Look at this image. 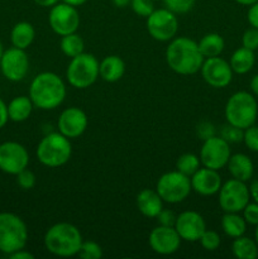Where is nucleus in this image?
I'll use <instances>...</instances> for the list:
<instances>
[{"mask_svg":"<svg viewBox=\"0 0 258 259\" xmlns=\"http://www.w3.org/2000/svg\"><path fill=\"white\" fill-rule=\"evenodd\" d=\"M204 56L195 40L187 37L174 38L166 50V62L179 75H194L201 70Z\"/></svg>","mask_w":258,"mask_h":259,"instance_id":"obj_1","label":"nucleus"},{"mask_svg":"<svg viewBox=\"0 0 258 259\" xmlns=\"http://www.w3.org/2000/svg\"><path fill=\"white\" fill-rule=\"evenodd\" d=\"M29 98L35 108L53 110L65 100L66 85L55 72H42L30 82Z\"/></svg>","mask_w":258,"mask_h":259,"instance_id":"obj_2","label":"nucleus"},{"mask_svg":"<svg viewBox=\"0 0 258 259\" xmlns=\"http://www.w3.org/2000/svg\"><path fill=\"white\" fill-rule=\"evenodd\" d=\"M46 249L57 257H73L80 252L82 235L75 225L70 223H57L45 234Z\"/></svg>","mask_w":258,"mask_h":259,"instance_id":"obj_3","label":"nucleus"},{"mask_svg":"<svg viewBox=\"0 0 258 259\" xmlns=\"http://www.w3.org/2000/svg\"><path fill=\"white\" fill-rule=\"evenodd\" d=\"M258 115V104L254 96L247 91H238L233 94L225 105L227 123L247 129L255 123Z\"/></svg>","mask_w":258,"mask_h":259,"instance_id":"obj_4","label":"nucleus"},{"mask_svg":"<svg viewBox=\"0 0 258 259\" xmlns=\"http://www.w3.org/2000/svg\"><path fill=\"white\" fill-rule=\"evenodd\" d=\"M28 228L24 220L13 212H0V252L10 255L25 248Z\"/></svg>","mask_w":258,"mask_h":259,"instance_id":"obj_5","label":"nucleus"},{"mask_svg":"<svg viewBox=\"0 0 258 259\" xmlns=\"http://www.w3.org/2000/svg\"><path fill=\"white\" fill-rule=\"evenodd\" d=\"M37 158L43 166L56 168L67 163L72 154L70 139L61 133H50L40 139L37 147Z\"/></svg>","mask_w":258,"mask_h":259,"instance_id":"obj_6","label":"nucleus"},{"mask_svg":"<svg viewBox=\"0 0 258 259\" xmlns=\"http://www.w3.org/2000/svg\"><path fill=\"white\" fill-rule=\"evenodd\" d=\"M66 77L73 88L80 90L90 88L99 77V62L95 56L83 52L71 58L66 71Z\"/></svg>","mask_w":258,"mask_h":259,"instance_id":"obj_7","label":"nucleus"},{"mask_svg":"<svg viewBox=\"0 0 258 259\" xmlns=\"http://www.w3.org/2000/svg\"><path fill=\"white\" fill-rule=\"evenodd\" d=\"M191 180L189 176L176 171L162 175L156 185V191L164 202L179 204L186 200L191 192Z\"/></svg>","mask_w":258,"mask_h":259,"instance_id":"obj_8","label":"nucleus"},{"mask_svg":"<svg viewBox=\"0 0 258 259\" xmlns=\"http://www.w3.org/2000/svg\"><path fill=\"white\" fill-rule=\"evenodd\" d=\"M219 205L225 212H240L249 202V189L245 182L228 180L219 190Z\"/></svg>","mask_w":258,"mask_h":259,"instance_id":"obj_9","label":"nucleus"},{"mask_svg":"<svg viewBox=\"0 0 258 259\" xmlns=\"http://www.w3.org/2000/svg\"><path fill=\"white\" fill-rule=\"evenodd\" d=\"M147 30L153 39L168 42L174 39L179 30V19L176 14L168 9L153 10V13L147 17Z\"/></svg>","mask_w":258,"mask_h":259,"instance_id":"obj_10","label":"nucleus"},{"mask_svg":"<svg viewBox=\"0 0 258 259\" xmlns=\"http://www.w3.org/2000/svg\"><path fill=\"white\" fill-rule=\"evenodd\" d=\"M230 156L229 143L222 137L214 136L205 139L200 149V162L202 166L217 171L227 166Z\"/></svg>","mask_w":258,"mask_h":259,"instance_id":"obj_11","label":"nucleus"},{"mask_svg":"<svg viewBox=\"0 0 258 259\" xmlns=\"http://www.w3.org/2000/svg\"><path fill=\"white\" fill-rule=\"evenodd\" d=\"M51 28L56 34L67 35L75 33L80 27V14L73 5L67 3H57L55 7L51 8L50 17H48Z\"/></svg>","mask_w":258,"mask_h":259,"instance_id":"obj_12","label":"nucleus"},{"mask_svg":"<svg viewBox=\"0 0 258 259\" xmlns=\"http://www.w3.org/2000/svg\"><path fill=\"white\" fill-rule=\"evenodd\" d=\"M29 163L27 148L18 142L8 141L0 144V169L8 175L17 176Z\"/></svg>","mask_w":258,"mask_h":259,"instance_id":"obj_13","label":"nucleus"},{"mask_svg":"<svg viewBox=\"0 0 258 259\" xmlns=\"http://www.w3.org/2000/svg\"><path fill=\"white\" fill-rule=\"evenodd\" d=\"M0 71L3 76L12 82L22 81L29 71V58L25 50L12 47L4 51L0 60Z\"/></svg>","mask_w":258,"mask_h":259,"instance_id":"obj_14","label":"nucleus"},{"mask_svg":"<svg viewBox=\"0 0 258 259\" xmlns=\"http://www.w3.org/2000/svg\"><path fill=\"white\" fill-rule=\"evenodd\" d=\"M202 78L207 85L214 89L227 88L233 80V70L230 63L227 62L224 58L217 57L205 58L201 66Z\"/></svg>","mask_w":258,"mask_h":259,"instance_id":"obj_15","label":"nucleus"},{"mask_svg":"<svg viewBox=\"0 0 258 259\" xmlns=\"http://www.w3.org/2000/svg\"><path fill=\"white\" fill-rule=\"evenodd\" d=\"M181 240L175 227H162V225L154 228L148 238L152 250L161 255H171L176 253L180 249Z\"/></svg>","mask_w":258,"mask_h":259,"instance_id":"obj_16","label":"nucleus"},{"mask_svg":"<svg viewBox=\"0 0 258 259\" xmlns=\"http://www.w3.org/2000/svg\"><path fill=\"white\" fill-rule=\"evenodd\" d=\"M175 229L185 242H199L201 235L206 230V223L199 212L189 210L181 212L176 218Z\"/></svg>","mask_w":258,"mask_h":259,"instance_id":"obj_17","label":"nucleus"},{"mask_svg":"<svg viewBox=\"0 0 258 259\" xmlns=\"http://www.w3.org/2000/svg\"><path fill=\"white\" fill-rule=\"evenodd\" d=\"M88 116L80 108L65 109L58 118V131L68 139L78 138L88 128Z\"/></svg>","mask_w":258,"mask_h":259,"instance_id":"obj_18","label":"nucleus"},{"mask_svg":"<svg viewBox=\"0 0 258 259\" xmlns=\"http://www.w3.org/2000/svg\"><path fill=\"white\" fill-rule=\"evenodd\" d=\"M191 187L201 196H212L218 194L222 187V177L217 169L202 167L191 176Z\"/></svg>","mask_w":258,"mask_h":259,"instance_id":"obj_19","label":"nucleus"},{"mask_svg":"<svg viewBox=\"0 0 258 259\" xmlns=\"http://www.w3.org/2000/svg\"><path fill=\"white\" fill-rule=\"evenodd\" d=\"M137 207L144 217L156 218L163 209V200L154 190L144 189L137 195Z\"/></svg>","mask_w":258,"mask_h":259,"instance_id":"obj_20","label":"nucleus"},{"mask_svg":"<svg viewBox=\"0 0 258 259\" xmlns=\"http://www.w3.org/2000/svg\"><path fill=\"white\" fill-rule=\"evenodd\" d=\"M228 171L232 175L233 179L239 180V181L247 182L249 181L254 174V166L253 162L247 154L237 153L230 156L229 161L227 163Z\"/></svg>","mask_w":258,"mask_h":259,"instance_id":"obj_21","label":"nucleus"},{"mask_svg":"<svg viewBox=\"0 0 258 259\" xmlns=\"http://www.w3.org/2000/svg\"><path fill=\"white\" fill-rule=\"evenodd\" d=\"M125 72V63L119 56H106L99 63V76L106 82H116Z\"/></svg>","mask_w":258,"mask_h":259,"instance_id":"obj_22","label":"nucleus"},{"mask_svg":"<svg viewBox=\"0 0 258 259\" xmlns=\"http://www.w3.org/2000/svg\"><path fill=\"white\" fill-rule=\"evenodd\" d=\"M33 103L29 96H17L8 104V115L9 120L14 123H22L30 116L33 111Z\"/></svg>","mask_w":258,"mask_h":259,"instance_id":"obj_23","label":"nucleus"},{"mask_svg":"<svg viewBox=\"0 0 258 259\" xmlns=\"http://www.w3.org/2000/svg\"><path fill=\"white\" fill-rule=\"evenodd\" d=\"M34 37V27L28 22L17 23L10 32V40H12L13 47L20 48V50H27L33 43Z\"/></svg>","mask_w":258,"mask_h":259,"instance_id":"obj_24","label":"nucleus"},{"mask_svg":"<svg viewBox=\"0 0 258 259\" xmlns=\"http://www.w3.org/2000/svg\"><path fill=\"white\" fill-rule=\"evenodd\" d=\"M229 63L233 72L238 73V75H244V73L249 72L253 68V66H254V51L248 50L245 47L238 48V50L234 51L232 57H230Z\"/></svg>","mask_w":258,"mask_h":259,"instance_id":"obj_25","label":"nucleus"},{"mask_svg":"<svg viewBox=\"0 0 258 259\" xmlns=\"http://www.w3.org/2000/svg\"><path fill=\"white\" fill-rule=\"evenodd\" d=\"M197 46H199V50L204 58H209L222 55L225 47V42L222 35L218 33H209L200 39Z\"/></svg>","mask_w":258,"mask_h":259,"instance_id":"obj_26","label":"nucleus"},{"mask_svg":"<svg viewBox=\"0 0 258 259\" xmlns=\"http://www.w3.org/2000/svg\"><path fill=\"white\" fill-rule=\"evenodd\" d=\"M222 228L228 237L238 238L244 235L247 223L244 218L238 215V212H225L222 218Z\"/></svg>","mask_w":258,"mask_h":259,"instance_id":"obj_27","label":"nucleus"},{"mask_svg":"<svg viewBox=\"0 0 258 259\" xmlns=\"http://www.w3.org/2000/svg\"><path fill=\"white\" fill-rule=\"evenodd\" d=\"M232 252L238 259H255L258 257V244L250 238L242 235V237L234 238Z\"/></svg>","mask_w":258,"mask_h":259,"instance_id":"obj_28","label":"nucleus"},{"mask_svg":"<svg viewBox=\"0 0 258 259\" xmlns=\"http://www.w3.org/2000/svg\"><path fill=\"white\" fill-rule=\"evenodd\" d=\"M60 48L62 53L67 57L73 58L76 56L83 53V48H85V43L83 39L78 34L71 33V34L63 35L62 39L60 42Z\"/></svg>","mask_w":258,"mask_h":259,"instance_id":"obj_29","label":"nucleus"},{"mask_svg":"<svg viewBox=\"0 0 258 259\" xmlns=\"http://www.w3.org/2000/svg\"><path fill=\"white\" fill-rule=\"evenodd\" d=\"M200 158L194 153H185L177 158L176 169L186 176L191 177L200 168Z\"/></svg>","mask_w":258,"mask_h":259,"instance_id":"obj_30","label":"nucleus"},{"mask_svg":"<svg viewBox=\"0 0 258 259\" xmlns=\"http://www.w3.org/2000/svg\"><path fill=\"white\" fill-rule=\"evenodd\" d=\"M77 255L82 259H100L103 257V249L96 242L88 240V242H82Z\"/></svg>","mask_w":258,"mask_h":259,"instance_id":"obj_31","label":"nucleus"},{"mask_svg":"<svg viewBox=\"0 0 258 259\" xmlns=\"http://www.w3.org/2000/svg\"><path fill=\"white\" fill-rule=\"evenodd\" d=\"M243 136H244V129H240L229 123L223 125L222 131H220V137L229 144L243 142Z\"/></svg>","mask_w":258,"mask_h":259,"instance_id":"obj_32","label":"nucleus"},{"mask_svg":"<svg viewBox=\"0 0 258 259\" xmlns=\"http://www.w3.org/2000/svg\"><path fill=\"white\" fill-rule=\"evenodd\" d=\"M196 0H163L166 9L175 14H185L194 8Z\"/></svg>","mask_w":258,"mask_h":259,"instance_id":"obj_33","label":"nucleus"},{"mask_svg":"<svg viewBox=\"0 0 258 259\" xmlns=\"http://www.w3.org/2000/svg\"><path fill=\"white\" fill-rule=\"evenodd\" d=\"M200 243H201L204 249L209 250V252H214L220 245V235L215 230L206 229L204 234L201 235V238H200Z\"/></svg>","mask_w":258,"mask_h":259,"instance_id":"obj_34","label":"nucleus"},{"mask_svg":"<svg viewBox=\"0 0 258 259\" xmlns=\"http://www.w3.org/2000/svg\"><path fill=\"white\" fill-rule=\"evenodd\" d=\"M131 8L138 17H149L153 13V0H132Z\"/></svg>","mask_w":258,"mask_h":259,"instance_id":"obj_35","label":"nucleus"},{"mask_svg":"<svg viewBox=\"0 0 258 259\" xmlns=\"http://www.w3.org/2000/svg\"><path fill=\"white\" fill-rule=\"evenodd\" d=\"M243 142L247 146V148L252 152H258V126L250 125L244 129V136H243Z\"/></svg>","mask_w":258,"mask_h":259,"instance_id":"obj_36","label":"nucleus"},{"mask_svg":"<svg viewBox=\"0 0 258 259\" xmlns=\"http://www.w3.org/2000/svg\"><path fill=\"white\" fill-rule=\"evenodd\" d=\"M35 175L28 168L23 169L17 175V184L20 189L30 190L35 186Z\"/></svg>","mask_w":258,"mask_h":259,"instance_id":"obj_37","label":"nucleus"},{"mask_svg":"<svg viewBox=\"0 0 258 259\" xmlns=\"http://www.w3.org/2000/svg\"><path fill=\"white\" fill-rule=\"evenodd\" d=\"M242 45H243V47L248 48V50H252V51L258 50V29L257 28L252 27L243 33Z\"/></svg>","mask_w":258,"mask_h":259,"instance_id":"obj_38","label":"nucleus"},{"mask_svg":"<svg viewBox=\"0 0 258 259\" xmlns=\"http://www.w3.org/2000/svg\"><path fill=\"white\" fill-rule=\"evenodd\" d=\"M243 218L245 223L250 225H258V204L257 202H248L243 209Z\"/></svg>","mask_w":258,"mask_h":259,"instance_id":"obj_39","label":"nucleus"},{"mask_svg":"<svg viewBox=\"0 0 258 259\" xmlns=\"http://www.w3.org/2000/svg\"><path fill=\"white\" fill-rule=\"evenodd\" d=\"M176 215H175L174 211L171 210L162 209L159 211V214L157 215L156 219L158 222L159 225L162 227H175V223H176Z\"/></svg>","mask_w":258,"mask_h":259,"instance_id":"obj_40","label":"nucleus"},{"mask_svg":"<svg viewBox=\"0 0 258 259\" xmlns=\"http://www.w3.org/2000/svg\"><path fill=\"white\" fill-rule=\"evenodd\" d=\"M196 133H197V137H199L200 139H202V141L210 138V137H214L215 136L214 124L209 123V121H201V123L197 125Z\"/></svg>","mask_w":258,"mask_h":259,"instance_id":"obj_41","label":"nucleus"},{"mask_svg":"<svg viewBox=\"0 0 258 259\" xmlns=\"http://www.w3.org/2000/svg\"><path fill=\"white\" fill-rule=\"evenodd\" d=\"M247 19L250 27L257 28L258 29V2L249 7V10L247 13Z\"/></svg>","mask_w":258,"mask_h":259,"instance_id":"obj_42","label":"nucleus"},{"mask_svg":"<svg viewBox=\"0 0 258 259\" xmlns=\"http://www.w3.org/2000/svg\"><path fill=\"white\" fill-rule=\"evenodd\" d=\"M9 120V115H8V105L4 103L2 98H0V129L4 128L5 124Z\"/></svg>","mask_w":258,"mask_h":259,"instance_id":"obj_43","label":"nucleus"},{"mask_svg":"<svg viewBox=\"0 0 258 259\" xmlns=\"http://www.w3.org/2000/svg\"><path fill=\"white\" fill-rule=\"evenodd\" d=\"M9 258H12V259H34V255L23 248V249H19V250H17V252L12 253V254L9 255Z\"/></svg>","mask_w":258,"mask_h":259,"instance_id":"obj_44","label":"nucleus"},{"mask_svg":"<svg viewBox=\"0 0 258 259\" xmlns=\"http://www.w3.org/2000/svg\"><path fill=\"white\" fill-rule=\"evenodd\" d=\"M248 189H249L250 199L258 204V180H254V181L250 182V186Z\"/></svg>","mask_w":258,"mask_h":259,"instance_id":"obj_45","label":"nucleus"},{"mask_svg":"<svg viewBox=\"0 0 258 259\" xmlns=\"http://www.w3.org/2000/svg\"><path fill=\"white\" fill-rule=\"evenodd\" d=\"M60 0H34L35 4L38 7H42V8H52L55 7Z\"/></svg>","mask_w":258,"mask_h":259,"instance_id":"obj_46","label":"nucleus"},{"mask_svg":"<svg viewBox=\"0 0 258 259\" xmlns=\"http://www.w3.org/2000/svg\"><path fill=\"white\" fill-rule=\"evenodd\" d=\"M250 90L255 96H258V75L253 76L250 80Z\"/></svg>","mask_w":258,"mask_h":259,"instance_id":"obj_47","label":"nucleus"},{"mask_svg":"<svg viewBox=\"0 0 258 259\" xmlns=\"http://www.w3.org/2000/svg\"><path fill=\"white\" fill-rule=\"evenodd\" d=\"M111 2H113V4L116 8H125L128 5H131L132 0H111Z\"/></svg>","mask_w":258,"mask_h":259,"instance_id":"obj_48","label":"nucleus"},{"mask_svg":"<svg viewBox=\"0 0 258 259\" xmlns=\"http://www.w3.org/2000/svg\"><path fill=\"white\" fill-rule=\"evenodd\" d=\"M63 3H67V4L73 5V7H80V5L85 4L88 0H62Z\"/></svg>","mask_w":258,"mask_h":259,"instance_id":"obj_49","label":"nucleus"},{"mask_svg":"<svg viewBox=\"0 0 258 259\" xmlns=\"http://www.w3.org/2000/svg\"><path fill=\"white\" fill-rule=\"evenodd\" d=\"M235 2L240 5H247V7H250V5H253L254 3H257L258 0H235Z\"/></svg>","mask_w":258,"mask_h":259,"instance_id":"obj_50","label":"nucleus"},{"mask_svg":"<svg viewBox=\"0 0 258 259\" xmlns=\"http://www.w3.org/2000/svg\"><path fill=\"white\" fill-rule=\"evenodd\" d=\"M4 53V47H3V43L0 42V60H2V56Z\"/></svg>","mask_w":258,"mask_h":259,"instance_id":"obj_51","label":"nucleus"},{"mask_svg":"<svg viewBox=\"0 0 258 259\" xmlns=\"http://www.w3.org/2000/svg\"><path fill=\"white\" fill-rule=\"evenodd\" d=\"M255 242H257V244H258V225H255Z\"/></svg>","mask_w":258,"mask_h":259,"instance_id":"obj_52","label":"nucleus"},{"mask_svg":"<svg viewBox=\"0 0 258 259\" xmlns=\"http://www.w3.org/2000/svg\"><path fill=\"white\" fill-rule=\"evenodd\" d=\"M153 2H157V0H153Z\"/></svg>","mask_w":258,"mask_h":259,"instance_id":"obj_53","label":"nucleus"}]
</instances>
